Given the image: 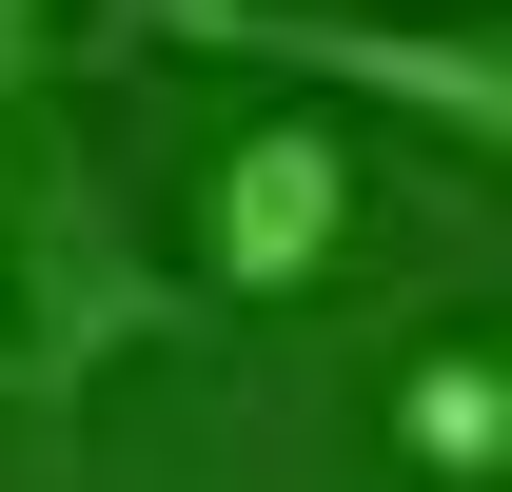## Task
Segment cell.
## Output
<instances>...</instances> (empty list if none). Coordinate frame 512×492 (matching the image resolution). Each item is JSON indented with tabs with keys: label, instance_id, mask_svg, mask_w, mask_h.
Segmentation results:
<instances>
[{
	"label": "cell",
	"instance_id": "obj_6",
	"mask_svg": "<svg viewBox=\"0 0 512 492\" xmlns=\"http://www.w3.org/2000/svg\"><path fill=\"white\" fill-rule=\"evenodd\" d=\"M138 20H158V0H119V40H138Z\"/></svg>",
	"mask_w": 512,
	"mask_h": 492
},
{
	"label": "cell",
	"instance_id": "obj_3",
	"mask_svg": "<svg viewBox=\"0 0 512 492\" xmlns=\"http://www.w3.org/2000/svg\"><path fill=\"white\" fill-rule=\"evenodd\" d=\"M335 256H355V138H335V119L217 138V178H197V276H178V296H316Z\"/></svg>",
	"mask_w": 512,
	"mask_h": 492
},
{
	"label": "cell",
	"instance_id": "obj_4",
	"mask_svg": "<svg viewBox=\"0 0 512 492\" xmlns=\"http://www.w3.org/2000/svg\"><path fill=\"white\" fill-rule=\"evenodd\" d=\"M394 433H414V473H453V492H493L512 473V374L453 335V355H414V394H394Z\"/></svg>",
	"mask_w": 512,
	"mask_h": 492
},
{
	"label": "cell",
	"instance_id": "obj_5",
	"mask_svg": "<svg viewBox=\"0 0 512 492\" xmlns=\"http://www.w3.org/2000/svg\"><path fill=\"white\" fill-rule=\"evenodd\" d=\"M20 99H40V0H0V158H20Z\"/></svg>",
	"mask_w": 512,
	"mask_h": 492
},
{
	"label": "cell",
	"instance_id": "obj_2",
	"mask_svg": "<svg viewBox=\"0 0 512 492\" xmlns=\"http://www.w3.org/2000/svg\"><path fill=\"white\" fill-rule=\"evenodd\" d=\"M138 40L276 60V79H375L394 119H434L453 158H493V138H512V60H493V20H296V0H158Z\"/></svg>",
	"mask_w": 512,
	"mask_h": 492
},
{
	"label": "cell",
	"instance_id": "obj_1",
	"mask_svg": "<svg viewBox=\"0 0 512 492\" xmlns=\"http://www.w3.org/2000/svg\"><path fill=\"white\" fill-rule=\"evenodd\" d=\"M178 315H197V296L119 237V197H99V158H79V119L0 158V394H20V414H79V394H99L138 335H178Z\"/></svg>",
	"mask_w": 512,
	"mask_h": 492
}]
</instances>
